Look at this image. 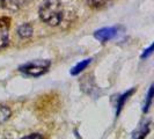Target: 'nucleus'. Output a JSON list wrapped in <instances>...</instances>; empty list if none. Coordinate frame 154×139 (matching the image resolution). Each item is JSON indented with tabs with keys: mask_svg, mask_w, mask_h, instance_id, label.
I'll return each mask as SVG.
<instances>
[{
	"mask_svg": "<svg viewBox=\"0 0 154 139\" xmlns=\"http://www.w3.org/2000/svg\"><path fill=\"white\" fill-rule=\"evenodd\" d=\"M64 16L63 5L59 0H44L39 7V17L49 26H58Z\"/></svg>",
	"mask_w": 154,
	"mask_h": 139,
	"instance_id": "1",
	"label": "nucleus"
},
{
	"mask_svg": "<svg viewBox=\"0 0 154 139\" xmlns=\"http://www.w3.org/2000/svg\"><path fill=\"white\" fill-rule=\"evenodd\" d=\"M49 67H50L49 60L38 59V60H32V62H29L27 64H23L22 66H20V72H22L26 76L36 78L43 76Z\"/></svg>",
	"mask_w": 154,
	"mask_h": 139,
	"instance_id": "2",
	"label": "nucleus"
},
{
	"mask_svg": "<svg viewBox=\"0 0 154 139\" xmlns=\"http://www.w3.org/2000/svg\"><path fill=\"white\" fill-rule=\"evenodd\" d=\"M9 27L11 19L6 16L0 17V50L5 49L9 42Z\"/></svg>",
	"mask_w": 154,
	"mask_h": 139,
	"instance_id": "3",
	"label": "nucleus"
},
{
	"mask_svg": "<svg viewBox=\"0 0 154 139\" xmlns=\"http://www.w3.org/2000/svg\"><path fill=\"white\" fill-rule=\"evenodd\" d=\"M118 31H119V28L118 27H110V28H103V29H100V30H96L94 36L95 39L100 42H107V41H110V39H115L116 36L118 35Z\"/></svg>",
	"mask_w": 154,
	"mask_h": 139,
	"instance_id": "4",
	"label": "nucleus"
},
{
	"mask_svg": "<svg viewBox=\"0 0 154 139\" xmlns=\"http://www.w3.org/2000/svg\"><path fill=\"white\" fill-rule=\"evenodd\" d=\"M31 0H0V7L8 11H17L28 5Z\"/></svg>",
	"mask_w": 154,
	"mask_h": 139,
	"instance_id": "5",
	"label": "nucleus"
},
{
	"mask_svg": "<svg viewBox=\"0 0 154 139\" xmlns=\"http://www.w3.org/2000/svg\"><path fill=\"white\" fill-rule=\"evenodd\" d=\"M149 130H151V122L147 121L141 124L138 129L133 132L132 139H145L147 134L149 133Z\"/></svg>",
	"mask_w": 154,
	"mask_h": 139,
	"instance_id": "6",
	"label": "nucleus"
},
{
	"mask_svg": "<svg viewBox=\"0 0 154 139\" xmlns=\"http://www.w3.org/2000/svg\"><path fill=\"white\" fill-rule=\"evenodd\" d=\"M17 34L21 39H29L32 35V28L29 23H23L17 29Z\"/></svg>",
	"mask_w": 154,
	"mask_h": 139,
	"instance_id": "7",
	"label": "nucleus"
},
{
	"mask_svg": "<svg viewBox=\"0 0 154 139\" xmlns=\"http://www.w3.org/2000/svg\"><path fill=\"white\" fill-rule=\"evenodd\" d=\"M134 91H136V89H134V88H132V89L128 91V92H125L123 95H121V96H119V99H118V103H117V111H116V114H117V115H119V113H121V110H122V108H123V106L125 104L126 100H128L132 94L134 93Z\"/></svg>",
	"mask_w": 154,
	"mask_h": 139,
	"instance_id": "8",
	"label": "nucleus"
},
{
	"mask_svg": "<svg viewBox=\"0 0 154 139\" xmlns=\"http://www.w3.org/2000/svg\"><path fill=\"white\" fill-rule=\"evenodd\" d=\"M93 59H91V58H88V59H85V60H82V62H80V63H78L77 65L73 67V69L71 70V74L72 76H78L79 73H81L84 70L92 63Z\"/></svg>",
	"mask_w": 154,
	"mask_h": 139,
	"instance_id": "9",
	"label": "nucleus"
},
{
	"mask_svg": "<svg viewBox=\"0 0 154 139\" xmlns=\"http://www.w3.org/2000/svg\"><path fill=\"white\" fill-rule=\"evenodd\" d=\"M153 97H154V82H153V85L149 87L148 92H147L146 100H145V104H144V109H143V110H144V113H147V111H148V109H149L151 104H152Z\"/></svg>",
	"mask_w": 154,
	"mask_h": 139,
	"instance_id": "10",
	"label": "nucleus"
},
{
	"mask_svg": "<svg viewBox=\"0 0 154 139\" xmlns=\"http://www.w3.org/2000/svg\"><path fill=\"white\" fill-rule=\"evenodd\" d=\"M11 109L4 106V104H0V125L4 124L8 118L11 117Z\"/></svg>",
	"mask_w": 154,
	"mask_h": 139,
	"instance_id": "11",
	"label": "nucleus"
},
{
	"mask_svg": "<svg viewBox=\"0 0 154 139\" xmlns=\"http://www.w3.org/2000/svg\"><path fill=\"white\" fill-rule=\"evenodd\" d=\"M110 0H87L88 6L92 8H103L109 4Z\"/></svg>",
	"mask_w": 154,
	"mask_h": 139,
	"instance_id": "12",
	"label": "nucleus"
},
{
	"mask_svg": "<svg viewBox=\"0 0 154 139\" xmlns=\"http://www.w3.org/2000/svg\"><path fill=\"white\" fill-rule=\"evenodd\" d=\"M153 52H154V42L152 43V45L149 46V48H147L146 50L143 52V54H141V58H147L148 56H151Z\"/></svg>",
	"mask_w": 154,
	"mask_h": 139,
	"instance_id": "13",
	"label": "nucleus"
},
{
	"mask_svg": "<svg viewBox=\"0 0 154 139\" xmlns=\"http://www.w3.org/2000/svg\"><path fill=\"white\" fill-rule=\"evenodd\" d=\"M22 139H44V137L42 134H39V133H31L27 137H23Z\"/></svg>",
	"mask_w": 154,
	"mask_h": 139,
	"instance_id": "14",
	"label": "nucleus"
}]
</instances>
